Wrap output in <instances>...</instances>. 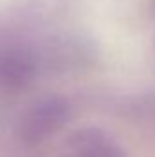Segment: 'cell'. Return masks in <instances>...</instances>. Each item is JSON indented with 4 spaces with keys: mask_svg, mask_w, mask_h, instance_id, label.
Returning <instances> with one entry per match:
<instances>
[{
    "mask_svg": "<svg viewBox=\"0 0 155 157\" xmlns=\"http://www.w3.org/2000/svg\"><path fill=\"white\" fill-rule=\"evenodd\" d=\"M70 117L68 102L59 97L39 101L22 121L20 135L28 144H39L57 133Z\"/></svg>",
    "mask_w": 155,
    "mask_h": 157,
    "instance_id": "1",
    "label": "cell"
},
{
    "mask_svg": "<svg viewBox=\"0 0 155 157\" xmlns=\"http://www.w3.org/2000/svg\"><path fill=\"white\" fill-rule=\"evenodd\" d=\"M71 157H124L120 146L97 128L78 130L70 139Z\"/></svg>",
    "mask_w": 155,
    "mask_h": 157,
    "instance_id": "2",
    "label": "cell"
},
{
    "mask_svg": "<svg viewBox=\"0 0 155 157\" xmlns=\"http://www.w3.org/2000/svg\"><path fill=\"white\" fill-rule=\"evenodd\" d=\"M33 77V62L29 55L18 48L0 51V84L6 88H22Z\"/></svg>",
    "mask_w": 155,
    "mask_h": 157,
    "instance_id": "3",
    "label": "cell"
}]
</instances>
